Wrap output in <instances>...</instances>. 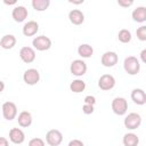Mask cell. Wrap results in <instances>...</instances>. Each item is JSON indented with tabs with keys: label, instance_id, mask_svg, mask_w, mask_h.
I'll use <instances>...</instances> for the list:
<instances>
[{
	"label": "cell",
	"instance_id": "obj_14",
	"mask_svg": "<svg viewBox=\"0 0 146 146\" xmlns=\"http://www.w3.org/2000/svg\"><path fill=\"white\" fill-rule=\"evenodd\" d=\"M131 99L137 105H144L146 104V92L143 89L136 88L131 91Z\"/></svg>",
	"mask_w": 146,
	"mask_h": 146
},
{
	"label": "cell",
	"instance_id": "obj_15",
	"mask_svg": "<svg viewBox=\"0 0 146 146\" xmlns=\"http://www.w3.org/2000/svg\"><path fill=\"white\" fill-rule=\"evenodd\" d=\"M68 19L74 25H81L84 22V15L79 9H73L68 13Z\"/></svg>",
	"mask_w": 146,
	"mask_h": 146
},
{
	"label": "cell",
	"instance_id": "obj_9",
	"mask_svg": "<svg viewBox=\"0 0 146 146\" xmlns=\"http://www.w3.org/2000/svg\"><path fill=\"white\" fill-rule=\"evenodd\" d=\"M114 86H115V79L111 74H103L98 80V87L102 90H105V91L111 90L114 88Z\"/></svg>",
	"mask_w": 146,
	"mask_h": 146
},
{
	"label": "cell",
	"instance_id": "obj_24",
	"mask_svg": "<svg viewBox=\"0 0 146 146\" xmlns=\"http://www.w3.org/2000/svg\"><path fill=\"white\" fill-rule=\"evenodd\" d=\"M117 38H119V41L122 42V43H128L130 40H131V33L129 30L127 29H123L119 32L117 34Z\"/></svg>",
	"mask_w": 146,
	"mask_h": 146
},
{
	"label": "cell",
	"instance_id": "obj_10",
	"mask_svg": "<svg viewBox=\"0 0 146 146\" xmlns=\"http://www.w3.org/2000/svg\"><path fill=\"white\" fill-rule=\"evenodd\" d=\"M117 60H119V57L116 55V52L114 51H106L102 55V65L105 66V67H113L114 65L117 64Z\"/></svg>",
	"mask_w": 146,
	"mask_h": 146
},
{
	"label": "cell",
	"instance_id": "obj_5",
	"mask_svg": "<svg viewBox=\"0 0 146 146\" xmlns=\"http://www.w3.org/2000/svg\"><path fill=\"white\" fill-rule=\"evenodd\" d=\"M46 141L49 146H58L63 141V135L57 129H51L46 133Z\"/></svg>",
	"mask_w": 146,
	"mask_h": 146
},
{
	"label": "cell",
	"instance_id": "obj_13",
	"mask_svg": "<svg viewBox=\"0 0 146 146\" xmlns=\"http://www.w3.org/2000/svg\"><path fill=\"white\" fill-rule=\"evenodd\" d=\"M9 139L14 144H22L25 140V133L19 128H13L9 131Z\"/></svg>",
	"mask_w": 146,
	"mask_h": 146
},
{
	"label": "cell",
	"instance_id": "obj_8",
	"mask_svg": "<svg viewBox=\"0 0 146 146\" xmlns=\"http://www.w3.org/2000/svg\"><path fill=\"white\" fill-rule=\"evenodd\" d=\"M23 80H24V82H25L26 84H29V86H34V84H36V83L39 82V80H40V73H39V71L35 70V68H29V70H26V71L24 72V74H23Z\"/></svg>",
	"mask_w": 146,
	"mask_h": 146
},
{
	"label": "cell",
	"instance_id": "obj_18",
	"mask_svg": "<svg viewBox=\"0 0 146 146\" xmlns=\"http://www.w3.org/2000/svg\"><path fill=\"white\" fill-rule=\"evenodd\" d=\"M16 44V38L13 34H6L0 40V46L3 49H11Z\"/></svg>",
	"mask_w": 146,
	"mask_h": 146
},
{
	"label": "cell",
	"instance_id": "obj_16",
	"mask_svg": "<svg viewBox=\"0 0 146 146\" xmlns=\"http://www.w3.org/2000/svg\"><path fill=\"white\" fill-rule=\"evenodd\" d=\"M39 31V24L35 21H30L23 26V34L25 36H33Z\"/></svg>",
	"mask_w": 146,
	"mask_h": 146
},
{
	"label": "cell",
	"instance_id": "obj_28",
	"mask_svg": "<svg viewBox=\"0 0 146 146\" xmlns=\"http://www.w3.org/2000/svg\"><path fill=\"white\" fill-rule=\"evenodd\" d=\"M84 104H89V105H95L96 104V98L91 95H88L84 97Z\"/></svg>",
	"mask_w": 146,
	"mask_h": 146
},
{
	"label": "cell",
	"instance_id": "obj_6",
	"mask_svg": "<svg viewBox=\"0 0 146 146\" xmlns=\"http://www.w3.org/2000/svg\"><path fill=\"white\" fill-rule=\"evenodd\" d=\"M2 115L6 120L11 121L17 115V107L13 102H6L2 104Z\"/></svg>",
	"mask_w": 146,
	"mask_h": 146
},
{
	"label": "cell",
	"instance_id": "obj_31",
	"mask_svg": "<svg viewBox=\"0 0 146 146\" xmlns=\"http://www.w3.org/2000/svg\"><path fill=\"white\" fill-rule=\"evenodd\" d=\"M140 59H141L143 63L146 64V49H143V50L140 51Z\"/></svg>",
	"mask_w": 146,
	"mask_h": 146
},
{
	"label": "cell",
	"instance_id": "obj_3",
	"mask_svg": "<svg viewBox=\"0 0 146 146\" xmlns=\"http://www.w3.org/2000/svg\"><path fill=\"white\" fill-rule=\"evenodd\" d=\"M32 44H33L34 49H36L39 51H44L51 47V40L46 35H39L33 39Z\"/></svg>",
	"mask_w": 146,
	"mask_h": 146
},
{
	"label": "cell",
	"instance_id": "obj_19",
	"mask_svg": "<svg viewBox=\"0 0 146 146\" xmlns=\"http://www.w3.org/2000/svg\"><path fill=\"white\" fill-rule=\"evenodd\" d=\"M131 16L135 22H138V23L145 22L146 21V7H143V6L137 7L136 9H133Z\"/></svg>",
	"mask_w": 146,
	"mask_h": 146
},
{
	"label": "cell",
	"instance_id": "obj_33",
	"mask_svg": "<svg viewBox=\"0 0 146 146\" xmlns=\"http://www.w3.org/2000/svg\"><path fill=\"white\" fill-rule=\"evenodd\" d=\"M71 3H75V5H81L83 3V0H80V1H73V0H70Z\"/></svg>",
	"mask_w": 146,
	"mask_h": 146
},
{
	"label": "cell",
	"instance_id": "obj_34",
	"mask_svg": "<svg viewBox=\"0 0 146 146\" xmlns=\"http://www.w3.org/2000/svg\"><path fill=\"white\" fill-rule=\"evenodd\" d=\"M3 3H6V5H15L16 1H7V0H3Z\"/></svg>",
	"mask_w": 146,
	"mask_h": 146
},
{
	"label": "cell",
	"instance_id": "obj_2",
	"mask_svg": "<svg viewBox=\"0 0 146 146\" xmlns=\"http://www.w3.org/2000/svg\"><path fill=\"white\" fill-rule=\"evenodd\" d=\"M128 110V102L123 97H115L112 102V111L116 115H124Z\"/></svg>",
	"mask_w": 146,
	"mask_h": 146
},
{
	"label": "cell",
	"instance_id": "obj_12",
	"mask_svg": "<svg viewBox=\"0 0 146 146\" xmlns=\"http://www.w3.org/2000/svg\"><path fill=\"white\" fill-rule=\"evenodd\" d=\"M29 13H27V9L24 7V6H16L14 9H13V13H11V16L14 18L15 22L17 23H22L26 19Z\"/></svg>",
	"mask_w": 146,
	"mask_h": 146
},
{
	"label": "cell",
	"instance_id": "obj_25",
	"mask_svg": "<svg viewBox=\"0 0 146 146\" xmlns=\"http://www.w3.org/2000/svg\"><path fill=\"white\" fill-rule=\"evenodd\" d=\"M136 35L140 41H146V25H143L137 29Z\"/></svg>",
	"mask_w": 146,
	"mask_h": 146
},
{
	"label": "cell",
	"instance_id": "obj_29",
	"mask_svg": "<svg viewBox=\"0 0 146 146\" xmlns=\"http://www.w3.org/2000/svg\"><path fill=\"white\" fill-rule=\"evenodd\" d=\"M133 3L132 0H117V5L121 7H130Z\"/></svg>",
	"mask_w": 146,
	"mask_h": 146
},
{
	"label": "cell",
	"instance_id": "obj_20",
	"mask_svg": "<svg viewBox=\"0 0 146 146\" xmlns=\"http://www.w3.org/2000/svg\"><path fill=\"white\" fill-rule=\"evenodd\" d=\"M78 54L82 58H90L94 54V48L88 43H82L78 48Z\"/></svg>",
	"mask_w": 146,
	"mask_h": 146
},
{
	"label": "cell",
	"instance_id": "obj_22",
	"mask_svg": "<svg viewBox=\"0 0 146 146\" xmlns=\"http://www.w3.org/2000/svg\"><path fill=\"white\" fill-rule=\"evenodd\" d=\"M70 89H71V91L75 92V94L82 92L86 89V82L83 80H80V79L73 80L71 82V84H70Z\"/></svg>",
	"mask_w": 146,
	"mask_h": 146
},
{
	"label": "cell",
	"instance_id": "obj_32",
	"mask_svg": "<svg viewBox=\"0 0 146 146\" xmlns=\"http://www.w3.org/2000/svg\"><path fill=\"white\" fill-rule=\"evenodd\" d=\"M0 146H9V143H8L7 138H5V137L0 138Z\"/></svg>",
	"mask_w": 146,
	"mask_h": 146
},
{
	"label": "cell",
	"instance_id": "obj_4",
	"mask_svg": "<svg viewBox=\"0 0 146 146\" xmlns=\"http://www.w3.org/2000/svg\"><path fill=\"white\" fill-rule=\"evenodd\" d=\"M123 123H124V127L127 129L135 130V129H137L140 125V123H141V116L138 113H129L125 116Z\"/></svg>",
	"mask_w": 146,
	"mask_h": 146
},
{
	"label": "cell",
	"instance_id": "obj_35",
	"mask_svg": "<svg viewBox=\"0 0 146 146\" xmlns=\"http://www.w3.org/2000/svg\"><path fill=\"white\" fill-rule=\"evenodd\" d=\"M0 83H1V91H3V89H5V84H3V81H1Z\"/></svg>",
	"mask_w": 146,
	"mask_h": 146
},
{
	"label": "cell",
	"instance_id": "obj_1",
	"mask_svg": "<svg viewBox=\"0 0 146 146\" xmlns=\"http://www.w3.org/2000/svg\"><path fill=\"white\" fill-rule=\"evenodd\" d=\"M123 68L128 74L136 75L140 70L139 60L135 56H128L123 62Z\"/></svg>",
	"mask_w": 146,
	"mask_h": 146
},
{
	"label": "cell",
	"instance_id": "obj_21",
	"mask_svg": "<svg viewBox=\"0 0 146 146\" xmlns=\"http://www.w3.org/2000/svg\"><path fill=\"white\" fill-rule=\"evenodd\" d=\"M123 145L124 146H137L138 143H139V138L136 133L133 132H129V133H125L123 136Z\"/></svg>",
	"mask_w": 146,
	"mask_h": 146
},
{
	"label": "cell",
	"instance_id": "obj_26",
	"mask_svg": "<svg viewBox=\"0 0 146 146\" xmlns=\"http://www.w3.org/2000/svg\"><path fill=\"white\" fill-rule=\"evenodd\" d=\"M29 146H44V141L41 138H32L29 141Z\"/></svg>",
	"mask_w": 146,
	"mask_h": 146
},
{
	"label": "cell",
	"instance_id": "obj_27",
	"mask_svg": "<svg viewBox=\"0 0 146 146\" xmlns=\"http://www.w3.org/2000/svg\"><path fill=\"white\" fill-rule=\"evenodd\" d=\"M82 112H83L84 114H92V113H94V105L83 104V106H82Z\"/></svg>",
	"mask_w": 146,
	"mask_h": 146
},
{
	"label": "cell",
	"instance_id": "obj_11",
	"mask_svg": "<svg viewBox=\"0 0 146 146\" xmlns=\"http://www.w3.org/2000/svg\"><path fill=\"white\" fill-rule=\"evenodd\" d=\"M19 57H21V59L24 63L30 64V63L34 62V59H35V51H34L33 48L25 46V47L21 48V50H19Z\"/></svg>",
	"mask_w": 146,
	"mask_h": 146
},
{
	"label": "cell",
	"instance_id": "obj_23",
	"mask_svg": "<svg viewBox=\"0 0 146 146\" xmlns=\"http://www.w3.org/2000/svg\"><path fill=\"white\" fill-rule=\"evenodd\" d=\"M50 5L49 0H32V7L36 11H43L46 10Z\"/></svg>",
	"mask_w": 146,
	"mask_h": 146
},
{
	"label": "cell",
	"instance_id": "obj_17",
	"mask_svg": "<svg viewBox=\"0 0 146 146\" xmlns=\"http://www.w3.org/2000/svg\"><path fill=\"white\" fill-rule=\"evenodd\" d=\"M17 121H18V124L22 127V128H27L32 124V115L30 112L27 111H23L18 114V117H17Z\"/></svg>",
	"mask_w": 146,
	"mask_h": 146
},
{
	"label": "cell",
	"instance_id": "obj_30",
	"mask_svg": "<svg viewBox=\"0 0 146 146\" xmlns=\"http://www.w3.org/2000/svg\"><path fill=\"white\" fill-rule=\"evenodd\" d=\"M68 146H84L80 139H73L68 143Z\"/></svg>",
	"mask_w": 146,
	"mask_h": 146
},
{
	"label": "cell",
	"instance_id": "obj_7",
	"mask_svg": "<svg viewBox=\"0 0 146 146\" xmlns=\"http://www.w3.org/2000/svg\"><path fill=\"white\" fill-rule=\"evenodd\" d=\"M70 71L75 76H82L87 72V64L82 59H75L71 63Z\"/></svg>",
	"mask_w": 146,
	"mask_h": 146
}]
</instances>
